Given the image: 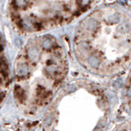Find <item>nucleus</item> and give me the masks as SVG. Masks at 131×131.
Returning a JSON list of instances; mask_svg holds the SVG:
<instances>
[{"instance_id":"obj_9","label":"nucleus","mask_w":131,"mask_h":131,"mask_svg":"<svg viewBox=\"0 0 131 131\" xmlns=\"http://www.w3.org/2000/svg\"><path fill=\"white\" fill-rule=\"evenodd\" d=\"M1 74H2L3 80H5V78L8 77V66H7V64L5 63L3 58H2V63H1Z\"/></svg>"},{"instance_id":"obj_2","label":"nucleus","mask_w":131,"mask_h":131,"mask_svg":"<svg viewBox=\"0 0 131 131\" xmlns=\"http://www.w3.org/2000/svg\"><path fill=\"white\" fill-rule=\"evenodd\" d=\"M27 54H28V56L29 58L31 59V60L33 61H36L37 58H39V55H40V52L39 50H37V47H30L28 51H27Z\"/></svg>"},{"instance_id":"obj_8","label":"nucleus","mask_w":131,"mask_h":131,"mask_svg":"<svg viewBox=\"0 0 131 131\" xmlns=\"http://www.w3.org/2000/svg\"><path fill=\"white\" fill-rule=\"evenodd\" d=\"M119 20H120V17H119L118 14H112L107 17L106 22L108 24H115V23H118Z\"/></svg>"},{"instance_id":"obj_3","label":"nucleus","mask_w":131,"mask_h":131,"mask_svg":"<svg viewBox=\"0 0 131 131\" xmlns=\"http://www.w3.org/2000/svg\"><path fill=\"white\" fill-rule=\"evenodd\" d=\"M16 71H17L18 76H25L28 73V67H27V65L24 62H19L17 65V70Z\"/></svg>"},{"instance_id":"obj_12","label":"nucleus","mask_w":131,"mask_h":131,"mask_svg":"<svg viewBox=\"0 0 131 131\" xmlns=\"http://www.w3.org/2000/svg\"><path fill=\"white\" fill-rule=\"evenodd\" d=\"M75 90H76V87H75L74 85L69 86V88H68V91H69V92H74Z\"/></svg>"},{"instance_id":"obj_7","label":"nucleus","mask_w":131,"mask_h":131,"mask_svg":"<svg viewBox=\"0 0 131 131\" xmlns=\"http://www.w3.org/2000/svg\"><path fill=\"white\" fill-rule=\"evenodd\" d=\"M41 45L43 48H45V49H49V48L54 46V41L52 39H47L46 37V39H45L42 41Z\"/></svg>"},{"instance_id":"obj_13","label":"nucleus","mask_w":131,"mask_h":131,"mask_svg":"<svg viewBox=\"0 0 131 131\" xmlns=\"http://www.w3.org/2000/svg\"><path fill=\"white\" fill-rule=\"evenodd\" d=\"M127 94H128V96H129V97H131V87H130V88L128 89V91H127Z\"/></svg>"},{"instance_id":"obj_6","label":"nucleus","mask_w":131,"mask_h":131,"mask_svg":"<svg viewBox=\"0 0 131 131\" xmlns=\"http://www.w3.org/2000/svg\"><path fill=\"white\" fill-rule=\"evenodd\" d=\"M131 30V24L129 22H123L122 24H120L117 27V31L120 32L121 34H125Z\"/></svg>"},{"instance_id":"obj_5","label":"nucleus","mask_w":131,"mask_h":131,"mask_svg":"<svg viewBox=\"0 0 131 131\" xmlns=\"http://www.w3.org/2000/svg\"><path fill=\"white\" fill-rule=\"evenodd\" d=\"M15 98L17 99L19 102H23L25 101V91L21 88V87H16L15 88Z\"/></svg>"},{"instance_id":"obj_4","label":"nucleus","mask_w":131,"mask_h":131,"mask_svg":"<svg viewBox=\"0 0 131 131\" xmlns=\"http://www.w3.org/2000/svg\"><path fill=\"white\" fill-rule=\"evenodd\" d=\"M88 63L93 68H98L101 64V59L97 55H91V56L88 57Z\"/></svg>"},{"instance_id":"obj_10","label":"nucleus","mask_w":131,"mask_h":131,"mask_svg":"<svg viewBox=\"0 0 131 131\" xmlns=\"http://www.w3.org/2000/svg\"><path fill=\"white\" fill-rule=\"evenodd\" d=\"M79 46H80V48H82V49H86L87 50V48L90 47V43L87 41H81L79 42Z\"/></svg>"},{"instance_id":"obj_11","label":"nucleus","mask_w":131,"mask_h":131,"mask_svg":"<svg viewBox=\"0 0 131 131\" xmlns=\"http://www.w3.org/2000/svg\"><path fill=\"white\" fill-rule=\"evenodd\" d=\"M113 86L115 87V88H119V87H121V86H122V80H121V79L116 80V81L113 83Z\"/></svg>"},{"instance_id":"obj_1","label":"nucleus","mask_w":131,"mask_h":131,"mask_svg":"<svg viewBox=\"0 0 131 131\" xmlns=\"http://www.w3.org/2000/svg\"><path fill=\"white\" fill-rule=\"evenodd\" d=\"M85 29L86 30H88V31H92V32H94L96 29H97V27H98V21L94 18H89V19H87L85 20Z\"/></svg>"}]
</instances>
